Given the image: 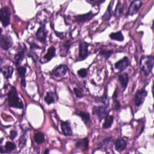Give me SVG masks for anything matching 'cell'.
<instances>
[{
	"instance_id": "16",
	"label": "cell",
	"mask_w": 154,
	"mask_h": 154,
	"mask_svg": "<svg viewBox=\"0 0 154 154\" xmlns=\"http://www.w3.org/2000/svg\"><path fill=\"white\" fill-rule=\"evenodd\" d=\"M55 56V48L54 46H51L48 48L47 52L43 57L44 63L51 61L52 59V58L54 57Z\"/></svg>"
},
{
	"instance_id": "11",
	"label": "cell",
	"mask_w": 154,
	"mask_h": 154,
	"mask_svg": "<svg viewBox=\"0 0 154 154\" xmlns=\"http://www.w3.org/2000/svg\"><path fill=\"white\" fill-rule=\"evenodd\" d=\"M47 33L48 32L46 31L45 25L43 24V25H41L40 27L38 28L35 33V35L38 41H40V42L44 43L46 42V40Z\"/></svg>"
},
{
	"instance_id": "34",
	"label": "cell",
	"mask_w": 154,
	"mask_h": 154,
	"mask_svg": "<svg viewBox=\"0 0 154 154\" xmlns=\"http://www.w3.org/2000/svg\"><path fill=\"white\" fill-rule=\"evenodd\" d=\"M73 91H74V93L75 94H76V97H78V98H82L83 96H84V94H83V93L82 91L78 88L77 87H75L73 89Z\"/></svg>"
},
{
	"instance_id": "3",
	"label": "cell",
	"mask_w": 154,
	"mask_h": 154,
	"mask_svg": "<svg viewBox=\"0 0 154 154\" xmlns=\"http://www.w3.org/2000/svg\"><path fill=\"white\" fill-rule=\"evenodd\" d=\"M0 16H1V21L3 26L6 27L10 24L11 13L10 8L7 7H3L0 10Z\"/></svg>"
},
{
	"instance_id": "31",
	"label": "cell",
	"mask_w": 154,
	"mask_h": 154,
	"mask_svg": "<svg viewBox=\"0 0 154 154\" xmlns=\"http://www.w3.org/2000/svg\"><path fill=\"white\" fill-rule=\"evenodd\" d=\"M27 55H28L29 57L31 58L32 59V60H33L35 63H37L38 61L39 57H38V55L35 52H34V51L31 50V51L28 53Z\"/></svg>"
},
{
	"instance_id": "5",
	"label": "cell",
	"mask_w": 154,
	"mask_h": 154,
	"mask_svg": "<svg viewBox=\"0 0 154 154\" xmlns=\"http://www.w3.org/2000/svg\"><path fill=\"white\" fill-rule=\"evenodd\" d=\"M105 106H95L93 108V114L96 116L100 122L108 114Z\"/></svg>"
},
{
	"instance_id": "18",
	"label": "cell",
	"mask_w": 154,
	"mask_h": 154,
	"mask_svg": "<svg viewBox=\"0 0 154 154\" xmlns=\"http://www.w3.org/2000/svg\"><path fill=\"white\" fill-rule=\"evenodd\" d=\"M1 72L2 73L4 78L7 79L11 78L13 73V68L11 66H6L3 67H1Z\"/></svg>"
},
{
	"instance_id": "40",
	"label": "cell",
	"mask_w": 154,
	"mask_h": 154,
	"mask_svg": "<svg viewBox=\"0 0 154 154\" xmlns=\"http://www.w3.org/2000/svg\"><path fill=\"white\" fill-rule=\"evenodd\" d=\"M117 93H118V91H117V87L112 94V99L114 101L117 100Z\"/></svg>"
},
{
	"instance_id": "21",
	"label": "cell",
	"mask_w": 154,
	"mask_h": 154,
	"mask_svg": "<svg viewBox=\"0 0 154 154\" xmlns=\"http://www.w3.org/2000/svg\"><path fill=\"white\" fill-rule=\"evenodd\" d=\"M109 37L111 39L118 42H123L124 40V36L122 31H117L116 32H111L109 34Z\"/></svg>"
},
{
	"instance_id": "32",
	"label": "cell",
	"mask_w": 154,
	"mask_h": 154,
	"mask_svg": "<svg viewBox=\"0 0 154 154\" xmlns=\"http://www.w3.org/2000/svg\"><path fill=\"white\" fill-rule=\"evenodd\" d=\"M101 102L105 105V106L106 107L108 106V98L107 90H105L103 97L101 98Z\"/></svg>"
},
{
	"instance_id": "13",
	"label": "cell",
	"mask_w": 154,
	"mask_h": 154,
	"mask_svg": "<svg viewBox=\"0 0 154 154\" xmlns=\"http://www.w3.org/2000/svg\"><path fill=\"white\" fill-rule=\"evenodd\" d=\"M61 128L63 135L65 136H71L73 134L72 129L70 126V123L69 121L61 122Z\"/></svg>"
},
{
	"instance_id": "28",
	"label": "cell",
	"mask_w": 154,
	"mask_h": 154,
	"mask_svg": "<svg viewBox=\"0 0 154 154\" xmlns=\"http://www.w3.org/2000/svg\"><path fill=\"white\" fill-rule=\"evenodd\" d=\"M112 54H113L112 50H108L105 49H102L99 52V54L101 56L103 57L106 60H107Z\"/></svg>"
},
{
	"instance_id": "15",
	"label": "cell",
	"mask_w": 154,
	"mask_h": 154,
	"mask_svg": "<svg viewBox=\"0 0 154 154\" xmlns=\"http://www.w3.org/2000/svg\"><path fill=\"white\" fill-rule=\"evenodd\" d=\"M26 72V68L25 66H19L17 67V73L19 76L20 78L21 85L23 88H25L26 86V79L25 75Z\"/></svg>"
},
{
	"instance_id": "12",
	"label": "cell",
	"mask_w": 154,
	"mask_h": 154,
	"mask_svg": "<svg viewBox=\"0 0 154 154\" xmlns=\"http://www.w3.org/2000/svg\"><path fill=\"white\" fill-rule=\"evenodd\" d=\"M129 66V60L127 57H124L122 59L117 61L114 64V67L116 69L122 72L125 70Z\"/></svg>"
},
{
	"instance_id": "29",
	"label": "cell",
	"mask_w": 154,
	"mask_h": 154,
	"mask_svg": "<svg viewBox=\"0 0 154 154\" xmlns=\"http://www.w3.org/2000/svg\"><path fill=\"white\" fill-rule=\"evenodd\" d=\"M70 46H71L70 42L69 40H66L61 44V46L60 47L61 52L63 51V52H65V54H67L69 51V49Z\"/></svg>"
},
{
	"instance_id": "9",
	"label": "cell",
	"mask_w": 154,
	"mask_h": 154,
	"mask_svg": "<svg viewBox=\"0 0 154 154\" xmlns=\"http://www.w3.org/2000/svg\"><path fill=\"white\" fill-rule=\"evenodd\" d=\"M96 15H97L96 13H93L91 11H90L87 13L83 14H79L75 16V19L77 22L79 23H84L85 22H88L91 19H93Z\"/></svg>"
},
{
	"instance_id": "23",
	"label": "cell",
	"mask_w": 154,
	"mask_h": 154,
	"mask_svg": "<svg viewBox=\"0 0 154 154\" xmlns=\"http://www.w3.org/2000/svg\"><path fill=\"white\" fill-rule=\"evenodd\" d=\"M124 11V6L120 2V1H118L116 7L115 8L114 11V16L116 17H119L121 16V15L123 14Z\"/></svg>"
},
{
	"instance_id": "6",
	"label": "cell",
	"mask_w": 154,
	"mask_h": 154,
	"mask_svg": "<svg viewBox=\"0 0 154 154\" xmlns=\"http://www.w3.org/2000/svg\"><path fill=\"white\" fill-rule=\"evenodd\" d=\"M147 95V91L143 88L137 91L134 97L135 104L137 106H141L144 102L145 99Z\"/></svg>"
},
{
	"instance_id": "1",
	"label": "cell",
	"mask_w": 154,
	"mask_h": 154,
	"mask_svg": "<svg viewBox=\"0 0 154 154\" xmlns=\"http://www.w3.org/2000/svg\"><path fill=\"white\" fill-rule=\"evenodd\" d=\"M7 97L9 106L18 109H22L23 108V102L19 98L15 87H11L7 94Z\"/></svg>"
},
{
	"instance_id": "35",
	"label": "cell",
	"mask_w": 154,
	"mask_h": 154,
	"mask_svg": "<svg viewBox=\"0 0 154 154\" xmlns=\"http://www.w3.org/2000/svg\"><path fill=\"white\" fill-rule=\"evenodd\" d=\"M17 135V132L16 130H11L10 131V138L11 140L14 139Z\"/></svg>"
},
{
	"instance_id": "33",
	"label": "cell",
	"mask_w": 154,
	"mask_h": 154,
	"mask_svg": "<svg viewBox=\"0 0 154 154\" xmlns=\"http://www.w3.org/2000/svg\"><path fill=\"white\" fill-rule=\"evenodd\" d=\"M78 75L81 77V78H85L87 75V70L86 69H80L79 70H78L77 72Z\"/></svg>"
},
{
	"instance_id": "24",
	"label": "cell",
	"mask_w": 154,
	"mask_h": 154,
	"mask_svg": "<svg viewBox=\"0 0 154 154\" xmlns=\"http://www.w3.org/2000/svg\"><path fill=\"white\" fill-rule=\"evenodd\" d=\"M78 116L82 119V121L87 125L90 123L91 119H90V115L88 112H84V111H79L76 112Z\"/></svg>"
},
{
	"instance_id": "17",
	"label": "cell",
	"mask_w": 154,
	"mask_h": 154,
	"mask_svg": "<svg viewBox=\"0 0 154 154\" xmlns=\"http://www.w3.org/2000/svg\"><path fill=\"white\" fill-rule=\"evenodd\" d=\"M126 147V142L123 138L119 137L116 140L115 143V149L117 152H122L123 150H124Z\"/></svg>"
},
{
	"instance_id": "26",
	"label": "cell",
	"mask_w": 154,
	"mask_h": 154,
	"mask_svg": "<svg viewBox=\"0 0 154 154\" xmlns=\"http://www.w3.org/2000/svg\"><path fill=\"white\" fill-rule=\"evenodd\" d=\"M111 8H112V4H111V2H110L109 5L107 7V9H106V11L105 12L104 14L102 16V19L103 21H107V20H109V19L111 18V14H112Z\"/></svg>"
},
{
	"instance_id": "36",
	"label": "cell",
	"mask_w": 154,
	"mask_h": 154,
	"mask_svg": "<svg viewBox=\"0 0 154 154\" xmlns=\"http://www.w3.org/2000/svg\"><path fill=\"white\" fill-rule=\"evenodd\" d=\"M86 2L91 4L93 6H95L96 5H99L105 2V1H86Z\"/></svg>"
},
{
	"instance_id": "20",
	"label": "cell",
	"mask_w": 154,
	"mask_h": 154,
	"mask_svg": "<svg viewBox=\"0 0 154 154\" xmlns=\"http://www.w3.org/2000/svg\"><path fill=\"white\" fill-rule=\"evenodd\" d=\"M119 80L122 84L123 90L126 88L129 82V75L127 73H123L119 75Z\"/></svg>"
},
{
	"instance_id": "38",
	"label": "cell",
	"mask_w": 154,
	"mask_h": 154,
	"mask_svg": "<svg viewBox=\"0 0 154 154\" xmlns=\"http://www.w3.org/2000/svg\"><path fill=\"white\" fill-rule=\"evenodd\" d=\"M30 48H31V50H33L34 49H40V46L36 43H32L30 45Z\"/></svg>"
},
{
	"instance_id": "19",
	"label": "cell",
	"mask_w": 154,
	"mask_h": 154,
	"mask_svg": "<svg viewBox=\"0 0 154 154\" xmlns=\"http://www.w3.org/2000/svg\"><path fill=\"white\" fill-rule=\"evenodd\" d=\"M76 147L78 148H80L82 150H87L88 147V138L85 137L83 139L77 141L76 143Z\"/></svg>"
},
{
	"instance_id": "10",
	"label": "cell",
	"mask_w": 154,
	"mask_h": 154,
	"mask_svg": "<svg viewBox=\"0 0 154 154\" xmlns=\"http://www.w3.org/2000/svg\"><path fill=\"white\" fill-rule=\"evenodd\" d=\"M68 68L64 64H60L52 70V75L55 77H63L67 72Z\"/></svg>"
},
{
	"instance_id": "22",
	"label": "cell",
	"mask_w": 154,
	"mask_h": 154,
	"mask_svg": "<svg viewBox=\"0 0 154 154\" xmlns=\"http://www.w3.org/2000/svg\"><path fill=\"white\" fill-rule=\"evenodd\" d=\"M105 121L103 123V129H108L111 127L113 122H114V117L111 115H107L105 117Z\"/></svg>"
},
{
	"instance_id": "37",
	"label": "cell",
	"mask_w": 154,
	"mask_h": 154,
	"mask_svg": "<svg viewBox=\"0 0 154 154\" xmlns=\"http://www.w3.org/2000/svg\"><path fill=\"white\" fill-rule=\"evenodd\" d=\"M26 143V139L24 137H21L20 139L19 140V144L20 146H21V147H23V146H25Z\"/></svg>"
},
{
	"instance_id": "27",
	"label": "cell",
	"mask_w": 154,
	"mask_h": 154,
	"mask_svg": "<svg viewBox=\"0 0 154 154\" xmlns=\"http://www.w3.org/2000/svg\"><path fill=\"white\" fill-rule=\"evenodd\" d=\"M34 141L38 143V144H41L45 141V135L43 133L38 132L35 134L34 136Z\"/></svg>"
},
{
	"instance_id": "8",
	"label": "cell",
	"mask_w": 154,
	"mask_h": 154,
	"mask_svg": "<svg viewBox=\"0 0 154 154\" xmlns=\"http://www.w3.org/2000/svg\"><path fill=\"white\" fill-rule=\"evenodd\" d=\"M13 44V39L8 35H1L0 39V45L2 49L7 51L9 49Z\"/></svg>"
},
{
	"instance_id": "4",
	"label": "cell",
	"mask_w": 154,
	"mask_h": 154,
	"mask_svg": "<svg viewBox=\"0 0 154 154\" xmlns=\"http://www.w3.org/2000/svg\"><path fill=\"white\" fill-rule=\"evenodd\" d=\"M89 44L87 42H81L79 45V55L78 61H82L86 59L88 55Z\"/></svg>"
},
{
	"instance_id": "14",
	"label": "cell",
	"mask_w": 154,
	"mask_h": 154,
	"mask_svg": "<svg viewBox=\"0 0 154 154\" xmlns=\"http://www.w3.org/2000/svg\"><path fill=\"white\" fill-rule=\"evenodd\" d=\"M26 51V49L25 47L23 48L20 51H19L18 52H17L14 57V63L16 66L18 67L20 66L22 61H23V58H24V56H25V53Z\"/></svg>"
},
{
	"instance_id": "39",
	"label": "cell",
	"mask_w": 154,
	"mask_h": 154,
	"mask_svg": "<svg viewBox=\"0 0 154 154\" xmlns=\"http://www.w3.org/2000/svg\"><path fill=\"white\" fill-rule=\"evenodd\" d=\"M114 103H115V105H114V108H115V109H116V110H118V109H119V108H120V106H121V105H120V102H119V100H115V101H114Z\"/></svg>"
},
{
	"instance_id": "41",
	"label": "cell",
	"mask_w": 154,
	"mask_h": 154,
	"mask_svg": "<svg viewBox=\"0 0 154 154\" xmlns=\"http://www.w3.org/2000/svg\"><path fill=\"white\" fill-rule=\"evenodd\" d=\"M49 152V150L48 149H46V150L45 151L44 153H45V154H46V153H48Z\"/></svg>"
},
{
	"instance_id": "2",
	"label": "cell",
	"mask_w": 154,
	"mask_h": 154,
	"mask_svg": "<svg viewBox=\"0 0 154 154\" xmlns=\"http://www.w3.org/2000/svg\"><path fill=\"white\" fill-rule=\"evenodd\" d=\"M141 70L145 75L148 76L152 72L154 65V58L151 55H143L141 57L139 63Z\"/></svg>"
},
{
	"instance_id": "30",
	"label": "cell",
	"mask_w": 154,
	"mask_h": 154,
	"mask_svg": "<svg viewBox=\"0 0 154 154\" xmlns=\"http://www.w3.org/2000/svg\"><path fill=\"white\" fill-rule=\"evenodd\" d=\"M16 148V146L14 143L10 142V141H7L5 143V152H10L13 151Z\"/></svg>"
},
{
	"instance_id": "7",
	"label": "cell",
	"mask_w": 154,
	"mask_h": 154,
	"mask_svg": "<svg viewBox=\"0 0 154 154\" xmlns=\"http://www.w3.org/2000/svg\"><path fill=\"white\" fill-rule=\"evenodd\" d=\"M142 5V1L140 0L138 1H132L128 7L127 16H134L137 14L140 7Z\"/></svg>"
},
{
	"instance_id": "25",
	"label": "cell",
	"mask_w": 154,
	"mask_h": 154,
	"mask_svg": "<svg viewBox=\"0 0 154 154\" xmlns=\"http://www.w3.org/2000/svg\"><path fill=\"white\" fill-rule=\"evenodd\" d=\"M45 101L48 105L54 103L55 102L54 93L52 91L48 92L45 97Z\"/></svg>"
}]
</instances>
